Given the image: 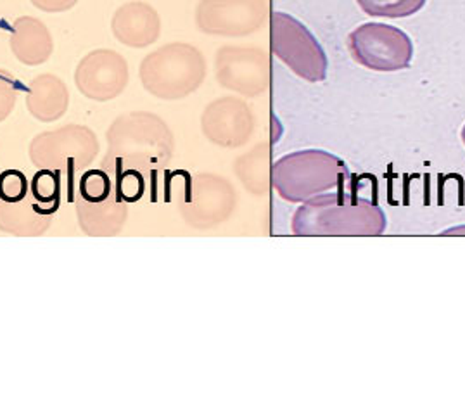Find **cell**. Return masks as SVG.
I'll list each match as a JSON object with an SVG mask.
<instances>
[{"mask_svg":"<svg viewBox=\"0 0 465 415\" xmlns=\"http://www.w3.org/2000/svg\"><path fill=\"white\" fill-rule=\"evenodd\" d=\"M76 218L80 229L90 237H113L125 227L128 208L118 194L109 196L101 203H89L78 198Z\"/></svg>","mask_w":465,"mask_h":415,"instance_id":"2e32d148","label":"cell"},{"mask_svg":"<svg viewBox=\"0 0 465 415\" xmlns=\"http://www.w3.org/2000/svg\"><path fill=\"white\" fill-rule=\"evenodd\" d=\"M206 59L187 42H170L145 55L139 78L145 92L162 101H180L203 85Z\"/></svg>","mask_w":465,"mask_h":415,"instance_id":"277c9868","label":"cell"},{"mask_svg":"<svg viewBox=\"0 0 465 415\" xmlns=\"http://www.w3.org/2000/svg\"><path fill=\"white\" fill-rule=\"evenodd\" d=\"M106 137L108 158L153 181L175 153L173 132L162 116L149 111L120 114L109 125Z\"/></svg>","mask_w":465,"mask_h":415,"instance_id":"6da1fadb","label":"cell"},{"mask_svg":"<svg viewBox=\"0 0 465 415\" xmlns=\"http://www.w3.org/2000/svg\"><path fill=\"white\" fill-rule=\"evenodd\" d=\"M294 235H381L388 227L382 208L344 189L303 203L292 215Z\"/></svg>","mask_w":465,"mask_h":415,"instance_id":"7a4b0ae2","label":"cell"},{"mask_svg":"<svg viewBox=\"0 0 465 415\" xmlns=\"http://www.w3.org/2000/svg\"><path fill=\"white\" fill-rule=\"evenodd\" d=\"M232 189L222 177L199 173L191 182V193L180 208L189 227L210 229L222 223L232 210Z\"/></svg>","mask_w":465,"mask_h":415,"instance_id":"8fae6325","label":"cell"},{"mask_svg":"<svg viewBox=\"0 0 465 415\" xmlns=\"http://www.w3.org/2000/svg\"><path fill=\"white\" fill-rule=\"evenodd\" d=\"M11 53L25 66H40L54 53V38L44 21L34 16H19L11 26Z\"/></svg>","mask_w":465,"mask_h":415,"instance_id":"5bb4252c","label":"cell"},{"mask_svg":"<svg viewBox=\"0 0 465 415\" xmlns=\"http://www.w3.org/2000/svg\"><path fill=\"white\" fill-rule=\"evenodd\" d=\"M111 32L126 47L145 49L162 35V18L151 4L130 0L114 11Z\"/></svg>","mask_w":465,"mask_h":415,"instance_id":"4fadbf2b","label":"cell"},{"mask_svg":"<svg viewBox=\"0 0 465 415\" xmlns=\"http://www.w3.org/2000/svg\"><path fill=\"white\" fill-rule=\"evenodd\" d=\"M30 4L42 13L59 15L73 9L78 4V0H30Z\"/></svg>","mask_w":465,"mask_h":415,"instance_id":"7402d4cb","label":"cell"},{"mask_svg":"<svg viewBox=\"0 0 465 415\" xmlns=\"http://www.w3.org/2000/svg\"><path fill=\"white\" fill-rule=\"evenodd\" d=\"M130 82L128 61L118 51L95 49L84 55L74 70L78 92L95 103L120 97Z\"/></svg>","mask_w":465,"mask_h":415,"instance_id":"9c48e42d","label":"cell"},{"mask_svg":"<svg viewBox=\"0 0 465 415\" xmlns=\"http://www.w3.org/2000/svg\"><path fill=\"white\" fill-rule=\"evenodd\" d=\"M216 82L244 97H256L269 87V57L258 47L225 45L216 51Z\"/></svg>","mask_w":465,"mask_h":415,"instance_id":"30bf717a","label":"cell"},{"mask_svg":"<svg viewBox=\"0 0 465 415\" xmlns=\"http://www.w3.org/2000/svg\"><path fill=\"white\" fill-rule=\"evenodd\" d=\"M70 108V91L63 78L53 73L36 74L26 92V109L42 124H54Z\"/></svg>","mask_w":465,"mask_h":415,"instance_id":"9a60e30c","label":"cell"},{"mask_svg":"<svg viewBox=\"0 0 465 415\" xmlns=\"http://www.w3.org/2000/svg\"><path fill=\"white\" fill-rule=\"evenodd\" d=\"M111 177L108 172L103 168H90L87 172H84V175L80 177L78 182V198L89 203H101L106 201L111 196Z\"/></svg>","mask_w":465,"mask_h":415,"instance_id":"d6986e66","label":"cell"},{"mask_svg":"<svg viewBox=\"0 0 465 415\" xmlns=\"http://www.w3.org/2000/svg\"><path fill=\"white\" fill-rule=\"evenodd\" d=\"M358 7L372 18H411L424 9L428 0H357Z\"/></svg>","mask_w":465,"mask_h":415,"instance_id":"ac0fdd59","label":"cell"},{"mask_svg":"<svg viewBox=\"0 0 465 415\" xmlns=\"http://www.w3.org/2000/svg\"><path fill=\"white\" fill-rule=\"evenodd\" d=\"M270 47L296 76L310 84L327 78L329 59L317 36L292 15L277 11L270 18Z\"/></svg>","mask_w":465,"mask_h":415,"instance_id":"5b68a950","label":"cell"},{"mask_svg":"<svg viewBox=\"0 0 465 415\" xmlns=\"http://www.w3.org/2000/svg\"><path fill=\"white\" fill-rule=\"evenodd\" d=\"M350 54L360 66L379 73L407 70L413 61V42L403 30L386 23H363L348 35Z\"/></svg>","mask_w":465,"mask_h":415,"instance_id":"52a82bcc","label":"cell"},{"mask_svg":"<svg viewBox=\"0 0 465 415\" xmlns=\"http://www.w3.org/2000/svg\"><path fill=\"white\" fill-rule=\"evenodd\" d=\"M350 177L348 164L322 149L289 153L273 163L270 172L277 194L289 203L302 204L342 191Z\"/></svg>","mask_w":465,"mask_h":415,"instance_id":"3957f363","label":"cell"},{"mask_svg":"<svg viewBox=\"0 0 465 415\" xmlns=\"http://www.w3.org/2000/svg\"><path fill=\"white\" fill-rule=\"evenodd\" d=\"M19 97V84L16 78L0 68V124L5 122L16 108Z\"/></svg>","mask_w":465,"mask_h":415,"instance_id":"44dd1931","label":"cell"},{"mask_svg":"<svg viewBox=\"0 0 465 415\" xmlns=\"http://www.w3.org/2000/svg\"><path fill=\"white\" fill-rule=\"evenodd\" d=\"M254 118L250 106L237 97H220L201 114L204 137L220 147H239L250 141Z\"/></svg>","mask_w":465,"mask_h":415,"instance_id":"7c38bea8","label":"cell"},{"mask_svg":"<svg viewBox=\"0 0 465 415\" xmlns=\"http://www.w3.org/2000/svg\"><path fill=\"white\" fill-rule=\"evenodd\" d=\"M99 154V139L85 125H64L35 135L28 147V156L38 170L74 172L89 168Z\"/></svg>","mask_w":465,"mask_h":415,"instance_id":"8992f818","label":"cell"},{"mask_svg":"<svg viewBox=\"0 0 465 415\" xmlns=\"http://www.w3.org/2000/svg\"><path fill=\"white\" fill-rule=\"evenodd\" d=\"M30 183L21 170H4L0 173V199L5 203H19L26 199Z\"/></svg>","mask_w":465,"mask_h":415,"instance_id":"ffe728a7","label":"cell"},{"mask_svg":"<svg viewBox=\"0 0 465 415\" xmlns=\"http://www.w3.org/2000/svg\"><path fill=\"white\" fill-rule=\"evenodd\" d=\"M460 139H462V143H464L465 145V124L464 127H462V130H460Z\"/></svg>","mask_w":465,"mask_h":415,"instance_id":"603a6c76","label":"cell"},{"mask_svg":"<svg viewBox=\"0 0 465 415\" xmlns=\"http://www.w3.org/2000/svg\"><path fill=\"white\" fill-rule=\"evenodd\" d=\"M267 13V0H199L194 18L201 34L237 38L258 32Z\"/></svg>","mask_w":465,"mask_h":415,"instance_id":"ba28073f","label":"cell"},{"mask_svg":"<svg viewBox=\"0 0 465 415\" xmlns=\"http://www.w3.org/2000/svg\"><path fill=\"white\" fill-rule=\"evenodd\" d=\"M51 227V218L28 199L5 203L0 199V231L18 237L44 235Z\"/></svg>","mask_w":465,"mask_h":415,"instance_id":"e0dca14e","label":"cell"}]
</instances>
